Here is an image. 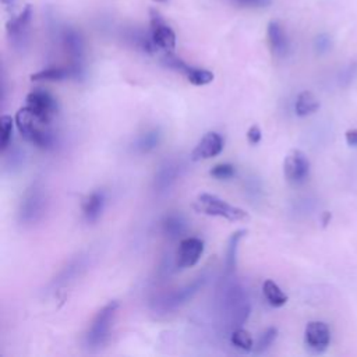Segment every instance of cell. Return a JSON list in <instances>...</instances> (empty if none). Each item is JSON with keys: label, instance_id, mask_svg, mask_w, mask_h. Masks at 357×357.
<instances>
[{"label": "cell", "instance_id": "ac0fdd59", "mask_svg": "<svg viewBox=\"0 0 357 357\" xmlns=\"http://www.w3.org/2000/svg\"><path fill=\"white\" fill-rule=\"evenodd\" d=\"M105 208V194L103 191H92L82 202V216L88 223H95Z\"/></svg>", "mask_w": 357, "mask_h": 357}, {"label": "cell", "instance_id": "5b68a950", "mask_svg": "<svg viewBox=\"0 0 357 357\" xmlns=\"http://www.w3.org/2000/svg\"><path fill=\"white\" fill-rule=\"evenodd\" d=\"M194 209L199 213L208 215V216H218L223 218L230 222H240V220H248V213L234 205H230L225 199L219 198L218 195L202 192L197 197L194 202Z\"/></svg>", "mask_w": 357, "mask_h": 357}, {"label": "cell", "instance_id": "30bf717a", "mask_svg": "<svg viewBox=\"0 0 357 357\" xmlns=\"http://www.w3.org/2000/svg\"><path fill=\"white\" fill-rule=\"evenodd\" d=\"M32 6L26 4L24 10L14 18L8 20L7 22V33L10 38V42L13 43L14 47L17 49H24L26 42H28V32H29V25L32 21Z\"/></svg>", "mask_w": 357, "mask_h": 357}, {"label": "cell", "instance_id": "9c48e42d", "mask_svg": "<svg viewBox=\"0 0 357 357\" xmlns=\"http://www.w3.org/2000/svg\"><path fill=\"white\" fill-rule=\"evenodd\" d=\"M25 100V106H28L35 114L47 123H52L53 117L59 112V103L56 98L43 89H33L26 95Z\"/></svg>", "mask_w": 357, "mask_h": 357}, {"label": "cell", "instance_id": "cb8c5ba5", "mask_svg": "<svg viewBox=\"0 0 357 357\" xmlns=\"http://www.w3.org/2000/svg\"><path fill=\"white\" fill-rule=\"evenodd\" d=\"M230 342L231 344L238 349L243 353H250L254 350V340L252 336L250 335V332H247L245 329H243L241 326L234 328L230 333Z\"/></svg>", "mask_w": 357, "mask_h": 357}, {"label": "cell", "instance_id": "6da1fadb", "mask_svg": "<svg viewBox=\"0 0 357 357\" xmlns=\"http://www.w3.org/2000/svg\"><path fill=\"white\" fill-rule=\"evenodd\" d=\"M15 126L21 137L40 149H52L54 146L56 138L52 131L50 124L42 120L38 114H35L28 106L21 107L15 113Z\"/></svg>", "mask_w": 357, "mask_h": 357}, {"label": "cell", "instance_id": "8992f818", "mask_svg": "<svg viewBox=\"0 0 357 357\" xmlns=\"http://www.w3.org/2000/svg\"><path fill=\"white\" fill-rule=\"evenodd\" d=\"M149 35L158 50L173 53L176 49V33L165 21L162 14L152 8L149 11Z\"/></svg>", "mask_w": 357, "mask_h": 357}, {"label": "cell", "instance_id": "d4e9b609", "mask_svg": "<svg viewBox=\"0 0 357 357\" xmlns=\"http://www.w3.org/2000/svg\"><path fill=\"white\" fill-rule=\"evenodd\" d=\"M15 124V119L8 114H3L0 117V151L6 152L11 142L13 137V127Z\"/></svg>", "mask_w": 357, "mask_h": 357}, {"label": "cell", "instance_id": "2e32d148", "mask_svg": "<svg viewBox=\"0 0 357 357\" xmlns=\"http://www.w3.org/2000/svg\"><path fill=\"white\" fill-rule=\"evenodd\" d=\"M82 75V66L70 63L68 66L47 67L31 75L32 81H64L68 78H78Z\"/></svg>", "mask_w": 357, "mask_h": 357}, {"label": "cell", "instance_id": "3957f363", "mask_svg": "<svg viewBox=\"0 0 357 357\" xmlns=\"http://www.w3.org/2000/svg\"><path fill=\"white\" fill-rule=\"evenodd\" d=\"M119 303L109 301L105 307H102L95 318L92 319L86 333H85V346L91 350L100 349L110 339V331L113 322L116 319Z\"/></svg>", "mask_w": 357, "mask_h": 357}, {"label": "cell", "instance_id": "f546056e", "mask_svg": "<svg viewBox=\"0 0 357 357\" xmlns=\"http://www.w3.org/2000/svg\"><path fill=\"white\" fill-rule=\"evenodd\" d=\"M315 49H317V52H319V53H324V52H326V50H329V47H331V38H329V35H326V33H321V35H318L317 38H315Z\"/></svg>", "mask_w": 357, "mask_h": 357}, {"label": "cell", "instance_id": "4316f807", "mask_svg": "<svg viewBox=\"0 0 357 357\" xmlns=\"http://www.w3.org/2000/svg\"><path fill=\"white\" fill-rule=\"evenodd\" d=\"M160 141V134L158 130H151L145 134H142L138 141H137V148L141 152H149L152 149H155L159 145Z\"/></svg>", "mask_w": 357, "mask_h": 357}, {"label": "cell", "instance_id": "5bb4252c", "mask_svg": "<svg viewBox=\"0 0 357 357\" xmlns=\"http://www.w3.org/2000/svg\"><path fill=\"white\" fill-rule=\"evenodd\" d=\"M222 151H223V138H222V135L215 132V131H209L195 145V148L190 153V159L194 160V162L204 160V159H211V158L218 156Z\"/></svg>", "mask_w": 357, "mask_h": 357}, {"label": "cell", "instance_id": "8fae6325", "mask_svg": "<svg viewBox=\"0 0 357 357\" xmlns=\"http://www.w3.org/2000/svg\"><path fill=\"white\" fill-rule=\"evenodd\" d=\"M331 343V331L329 326L322 321H311L307 324L304 331V344L314 353H324Z\"/></svg>", "mask_w": 357, "mask_h": 357}, {"label": "cell", "instance_id": "4fadbf2b", "mask_svg": "<svg viewBox=\"0 0 357 357\" xmlns=\"http://www.w3.org/2000/svg\"><path fill=\"white\" fill-rule=\"evenodd\" d=\"M204 252V241L198 237H185L178 243L176 251V265L180 269L192 268Z\"/></svg>", "mask_w": 357, "mask_h": 357}, {"label": "cell", "instance_id": "603a6c76", "mask_svg": "<svg viewBox=\"0 0 357 357\" xmlns=\"http://www.w3.org/2000/svg\"><path fill=\"white\" fill-rule=\"evenodd\" d=\"M162 230L169 238H178L185 230V222L180 215H169L162 222Z\"/></svg>", "mask_w": 357, "mask_h": 357}, {"label": "cell", "instance_id": "e0dca14e", "mask_svg": "<svg viewBox=\"0 0 357 357\" xmlns=\"http://www.w3.org/2000/svg\"><path fill=\"white\" fill-rule=\"evenodd\" d=\"M266 36L271 52L276 57H284L289 52V38L279 21H271L266 26Z\"/></svg>", "mask_w": 357, "mask_h": 357}, {"label": "cell", "instance_id": "ffe728a7", "mask_svg": "<svg viewBox=\"0 0 357 357\" xmlns=\"http://www.w3.org/2000/svg\"><path fill=\"white\" fill-rule=\"evenodd\" d=\"M247 234V230H237L234 231L229 241H227V248H226V261H225V271L226 275L230 276L236 271L237 265V250H238V243L240 240Z\"/></svg>", "mask_w": 357, "mask_h": 357}, {"label": "cell", "instance_id": "d6986e66", "mask_svg": "<svg viewBox=\"0 0 357 357\" xmlns=\"http://www.w3.org/2000/svg\"><path fill=\"white\" fill-rule=\"evenodd\" d=\"M180 174V166L174 162H166L160 166L158 173L155 174L153 185L156 191H165L167 190L178 177Z\"/></svg>", "mask_w": 357, "mask_h": 357}, {"label": "cell", "instance_id": "9a60e30c", "mask_svg": "<svg viewBox=\"0 0 357 357\" xmlns=\"http://www.w3.org/2000/svg\"><path fill=\"white\" fill-rule=\"evenodd\" d=\"M60 42L64 52L70 56L73 64L82 66L84 56V39L81 33L70 26H64L60 32Z\"/></svg>", "mask_w": 357, "mask_h": 357}, {"label": "cell", "instance_id": "484cf974", "mask_svg": "<svg viewBox=\"0 0 357 357\" xmlns=\"http://www.w3.org/2000/svg\"><path fill=\"white\" fill-rule=\"evenodd\" d=\"M276 337H278V329H276L275 326L266 328V329L259 335L257 343L254 344L252 353H254V354H261V353H264L265 350H268V349L272 346V343L276 340Z\"/></svg>", "mask_w": 357, "mask_h": 357}, {"label": "cell", "instance_id": "4dcf8cb0", "mask_svg": "<svg viewBox=\"0 0 357 357\" xmlns=\"http://www.w3.org/2000/svg\"><path fill=\"white\" fill-rule=\"evenodd\" d=\"M261 138H262V132H261L259 126L252 124V126L248 128V131H247V141H248L251 145H257V144H259Z\"/></svg>", "mask_w": 357, "mask_h": 357}, {"label": "cell", "instance_id": "1f68e13d", "mask_svg": "<svg viewBox=\"0 0 357 357\" xmlns=\"http://www.w3.org/2000/svg\"><path fill=\"white\" fill-rule=\"evenodd\" d=\"M346 144L350 146H357V128H350L344 132Z\"/></svg>", "mask_w": 357, "mask_h": 357}, {"label": "cell", "instance_id": "277c9868", "mask_svg": "<svg viewBox=\"0 0 357 357\" xmlns=\"http://www.w3.org/2000/svg\"><path fill=\"white\" fill-rule=\"evenodd\" d=\"M47 205V195L45 191V187L36 181L32 183L24 192L20 209H18V219L22 225H33L39 222L45 212Z\"/></svg>", "mask_w": 357, "mask_h": 357}, {"label": "cell", "instance_id": "f1b7e54d", "mask_svg": "<svg viewBox=\"0 0 357 357\" xmlns=\"http://www.w3.org/2000/svg\"><path fill=\"white\" fill-rule=\"evenodd\" d=\"M229 1L243 8H265L272 3V0H229Z\"/></svg>", "mask_w": 357, "mask_h": 357}, {"label": "cell", "instance_id": "7a4b0ae2", "mask_svg": "<svg viewBox=\"0 0 357 357\" xmlns=\"http://www.w3.org/2000/svg\"><path fill=\"white\" fill-rule=\"evenodd\" d=\"M220 305L223 317L231 329L241 326L251 311L248 294L238 283H229L223 287Z\"/></svg>", "mask_w": 357, "mask_h": 357}, {"label": "cell", "instance_id": "e575fe53", "mask_svg": "<svg viewBox=\"0 0 357 357\" xmlns=\"http://www.w3.org/2000/svg\"><path fill=\"white\" fill-rule=\"evenodd\" d=\"M153 1H158V3H165V1H167V0H153Z\"/></svg>", "mask_w": 357, "mask_h": 357}, {"label": "cell", "instance_id": "44dd1931", "mask_svg": "<svg viewBox=\"0 0 357 357\" xmlns=\"http://www.w3.org/2000/svg\"><path fill=\"white\" fill-rule=\"evenodd\" d=\"M318 109H319V100L317 99V96L312 92L303 91L298 93L296 103H294V110H296L297 116L305 117V116L315 113Z\"/></svg>", "mask_w": 357, "mask_h": 357}, {"label": "cell", "instance_id": "7402d4cb", "mask_svg": "<svg viewBox=\"0 0 357 357\" xmlns=\"http://www.w3.org/2000/svg\"><path fill=\"white\" fill-rule=\"evenodd\" d=\"M262 293L268 304L275 308H279L287 303V294L272 279H266L262 283Z\"/></svg>", "mask_w": 357, "mask_h": 357}, {"label": "cell", "instance_id": "52a82bcc", "mask_svg": "<svg viewBox=\"0 0 357 357\" xmlns=\"http://www.w3.org/2000/svg\"><path fill=\"white\" fill-rule=\"evenodd\" d=\"M163 63L165 66H167L169 68L181 73L188 82H191L195 86H201V85H206L209 82L213 81L215 75L212 71L206 70V68H199V67H192L188 66L185 61H183L180 57H177L174 53H165L163 56Z\"/></svg>", "mask_w": 357, "mask_h": 357}, {"label": "cell", "instance_id": "7c38bea8", "mask_svg": "<svg viewBox=\"0 0 357 357\" xmlns=\"http://www.w3.org/2000/svg\"><path fill=\"white\" fill-rule=\"evenodd\" d=\"M205 280H206L205 276H198L191 283L169 293L167 296H165L160 300V308L163 311H172V310L180 308L181 305H184L187 301H190L201 290Z\"/></svg>", "mask_w": 357, "mask_h": 357}, {"label": "cell", "instance_id": "836d02e7", "mask_svg": "<svg viewBox=\"0 0 357 357\" xmlns=\"http://www.w3.org/2000/svg\"><path fill=\"white\" fill-rule=\"evenodd\" d=\"M1 3H3L6 7H10L11 4H14V0H1Z\"/></svg>", "mask_w": 357, "mask_h": 357}, {"label": "cell", "instance_id": "d6a6232c", "mask_svg": "<svg viewBox=\"0 0 357 357\" xmlns=\"http://www.w3.org/2000/svg\"><path fill=\"white\" fill-rule=\"evenodd\" d=\"M329 222H331V213L329 212H324V215H322V225L328 226Z\"/></svg>", "mask_w": 357, "mask_h": 357}, {"label": "cell", "instance_id": "ba28073f", "mask_svg": "<svg viewBox=\"0 0 357 357\" xmlns=\"http://www.w3.org/2000/svg\"><path fill=\"white\" fill-rule=\"evenodd\" d=\"M284 178L290 184H301L310 174V160L307 155L300 149H291L286 153L283 160Z\"/></svg>", "mask_w": 357, "mask_h": 357}, {"label": "cell", "instance_id": "83f0119b", "mask_svg": "<svg viewBox=\"0 0 357 357\" xmlns=\"http://www.w3.org/2000/svg\"><path fill=\"white\" fill-rule=\"evenodd\" d=\"M209 174L216 180H227L234 177L236 166L231 163H218L209 170Z\"/></svg>", "mask_w": 357, "mask_h": 357}]
</instances>
